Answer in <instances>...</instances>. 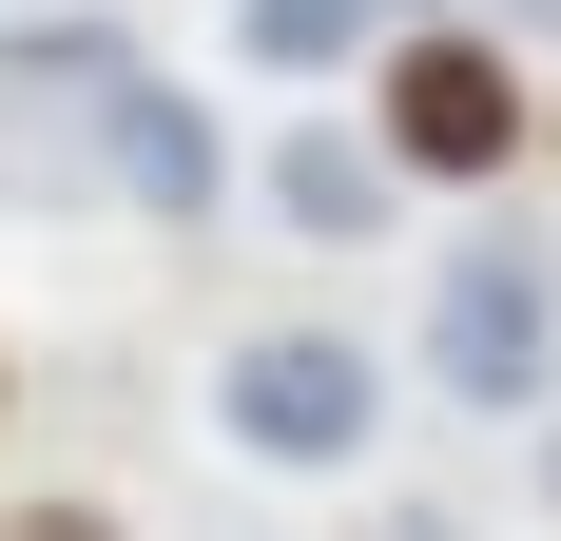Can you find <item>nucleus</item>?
Masks as SVG:
<instances>
[{
  "instance_id": "7ed1b4c3",
  "label": "nucleus",
  "mask_w": 561,
  "mask_h": 541,
  "mask_svg": "<svg viewBox=\"0 0 561 541\" xmlns=\"http://www.w3.org/2000/svg\"><path fill=\"white\" fill-rule=\"evenodd\" d=\"M368 136H388L407 174H446V194H484V174L523 156V78L484 20H407L388 58H368Z\"/></svg>"
},
{
  "instance_id": "9b49d317",
  "label": "nucleus",
  "mask_w": 561,
  "mask_h": 541,
  "mask_svg": "<svg viewBox=\"0 0 561 541\" xmlns=\"http://www.w3.org/2000/svg\"><path fill=\"white\" fill-rule=\"evenodd\" d=\"M504 20H561V0H504Z\"/></svg>"
},
{
  "instance_id": "20e7f679",
  "label": "nucleus",
  "mask_w": 561,
  "mask_h": 541,
  "mask_svg": "<svg viewBox=\"0 0 561 541\" xmlns=\"http://www.w3.org/2000/svg\"><path fill=\"white\" fill-rule=\"evenodd\" d=\"M98 194H136L156 232H214V194H232V136L174 97V78H136V97L98 116Z\"/></svg>"
},
{
  "instance_id": "9d476101",
  "label": "nucleus",
  "mask_w": 561,
  "mask_h": 541,
  "mask_svg": "<svg viewBox=\"0 0 561 541\" xmlns=\"http://www.w3.org/2000/svg\"><path fill=\"white\" fill-rule=\"evenodd\" d=\"M542 503H561V426H542Z\"/></svg>"
},
{
  "instance_id": "f03ea898",
  "label": "nucleus",
  "mask_w": 561,
  "mask_h": 541,
  "mask_svg": "<svg viewBox=\"0 0 561 541\" xmlns=\"http://www.w3.org/2000/svg\"><path fill=\"white\" fill-rule=\"evenodd\" d=\"M426 368H446V406H484V426L561 387V252H542V232H465V252H446Z\"/></svg>"
},
{
  "instance_id": "0eeeda50",
  "label": "nucleus",
  "mask_w": 561,
  "mask_h": 541,
  "mask_svg": "<svg viewBox=\"0 0 561 541\" xmlns=\"http://www.w3.org/2000/svg\"><path fill=\"white\" fill-rule=\"evenodd\" d=\"M407 0H232V58L252 78H330V58H388Z\"/></svg>"
},
{
  "instance_id": "39448f33",
  "label": "nucleus",
  "mask_w": 561,
  "mask_h": 541,
  "mask_svg": "<svg viewBox=\"0 0 561 541\" xmlns=\"http://www.w3.org/2000/svg\"><path fill=\"white\" fill-rule=\"evenodd\" d=\"M388 194H407L388 136H348V116H290V136H272V214L310 232V252H368V232H388Z\"/></svg>"
},
{
  "instance_id": "f257e3e1",
  "label": "nucleus",
  "mask_w": 561,
  "mask_h": 541,
  "mask_svg": "<svg viewBox=\"0 0 561 541\" xmlns=\"http://www.w3.org/2000/svg\"><path fill=\"white\" fill-rule=\"evenodd\" d=\"M214 426L252 445V464H290V484H348V464H368V426H388V368H368V329L272 310V329H232Z\"/></svg>"
},
{
  "instance_id": "1a4fd4ad",
  "label": "nucleus",
  "mask_w": 561,
  "mask_h": 541,
  "mask_svg": "<svg viewBox=\"0 0 561 541\" xmlns=\"http://www.w3.org/2000/svg\"><path fill=\"white\" fill-rule=\"evenodd\" d=\"M368 541H465V522H426V503H388V522H368Z\"/></svg>"
},
{
  "instance_id": "423d86ee",
  "label": "nucleus",
  "mask_w": 561,
  "mask_h": 541,
  "mask_svg": "<svg viewBox=\"0 0 561 541\" xmlns=\"http://www.w3.org/2000/svg\"><path fill=\"white\" fill-rule=\"evenodd\" d=\"M136 78H156V58L116 39V20H0V116H78V136H98Z\"/></svg>"
},
{
  "instance_id": "6e6552de",
  "label": "nucleus",
  "mask_w": 561,
  "mask_h": 541,
  "mask_svg": "<svg viewBox=\"0 0 561 541\" xmlns=\"http://www.w3.org/2000/svg\"><path fill=\"white\" fill-rule=\"evenodd\" d=\"M0 541H116V522H98V503H20Z\"/></svg>"
}]
</instances>
